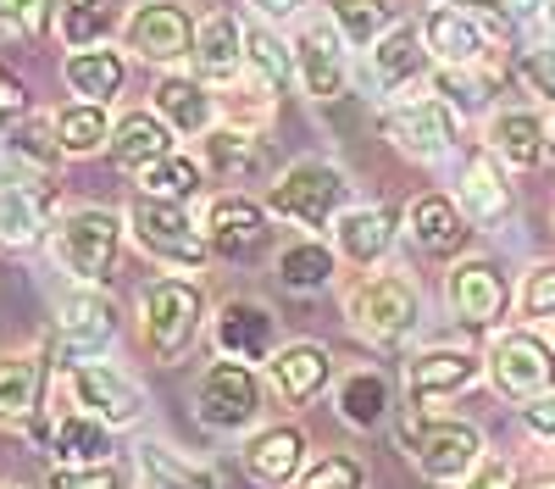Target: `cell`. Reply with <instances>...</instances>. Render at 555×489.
<instances>
[{
	"label": "cell",
	"instance_id": "58",
	"mask_svg": "<svg viewBox=\"0 0 555 489\" xmlns=\"http://www.w3.org/2000/svg\"><path fill=\"white\" fill-rule=\"evenodd\" d=\"M550 339H555V329H550Z\"/></svg>",
	"mask_w": 555,
	"mask_h": 489
},
{
	"label": "cell",
	"instance_id": "55",
	"mask_svg": "<svg viewBox=\"0 0 555 489\" xmlns=\"http://www.w3.org/2000/svg\"><path fill=\"white\" fill-rule=\"evenodd\" d=\"M544 23H550V28H555V0H550V7H544Z\"/></svg>",
	"mask_w": 555,
	"mask_h": 489
},
{
	"label": "cell",
	"instance_id": "53",
	"mask_svg": "<svg viewBox=\"0 0 555 489\" xmlns=\"http://www.w3.org/2000/svg\"><path fill=\"white\" fill-rule=\"evenodd\" d=\"M528 489H555V473H544V478H533Z\"/></svg>",
	"mask_w": 555,
	"mask_h": 489
},
{
	"label": "cell",
	"instance_id": "46",
	"mask_svg": "<svg viewBox=\"0 0 555 489\" xmlns=\"http://www.w3.org/2000/svg\"><path fill=\"white\" fill-rule=\"evenodd\" d=\"M517 78H522L528 95L555 106V44H528V51L517 56Z\"/></svg>",
	"mask_w": 555,
	"mask_h": 489
},
{
	"label": "cell",
	"instance_id": "29",
	"mask_svg": "<svg viewBox=\"0 0 555 489\" xmlns=\"http://www.w3.org/2000/svg\"><path fill=\"white\" fill-rule=\"evenodd\" d=\"M190 67L206 83H240V73H245V23H240V12H206L201 17Z\"/></svg>",
	"mask_w": 555,
	"mask_h": 489
},
{
	"label": "cell",
	"instance_id": "23",
	"mask_svg": "<svg viewBox=\"0 0 555 489\" xmlns=\"http://www.w3.org/2000/svg\"><path fill=\"white\" fill-rule=\"evenodd\" d=\"M395 222H400L395 206H345L334 217V250H339V261L373 273V267L389 256V245H395Z\"/></svg>",
	"mask_w": 555,
	"mask_h": 489
},
{
	"label": "cell",
	"instance_id": "25",
	"mask_svg": "<svg viewBox=\"0 0 555 489\" xmlns=\"http://www.w3.org/2000/svg\"><path fill=\"white\" fill-rule=\"evenodd\" d=\"M156 112L178 140H201L217 128V95L201 73H162L156 83Z\"/></svg>",
	"mask_w": 555,
	"mask_h": 489
},
{
	"label": "cell",
	"instance_id": "35",
	"mask_svg": "<svg viewBox=\"0 0 555 489\" xmlns=\"http://www.w3.org/2000/svg\"><path fill=\"white\" fill-rule=\"evenodd\" d=\"M339 273V250L334 245H322L317 234L306 240H289L284 250H278V284L295 289V295H317V289H328Z\"/></svg>",
	"mask_w": 555,
	"mask_h": 489
},
{
	"label": "cell",
	"instance_id": "49",
	"mask_svg": "<svg viewBox=\"0 0 555 489\" xmlns=\"http://www.w3.org/2000/svg\"><path fill=\"white\" fill-rule=\"evenodd\" d=\"M461 489H522V484H517V467L505 456H483L467 478H461Z\"/></svg>",
	"mask_w": 555,
	"mask_h": 489
},
{
	"label": "cell",
	"instance_id": "21",
	"mask_svg": "<svg viewBox=\"0 0 555 489\" xmlns=\"http://www.w3.org/2000/svg\"><path fill=\"white\" fill-rule=\"evenodd\" d=\"M455 206L467 211L473 229H489V222H500L505 211H512V178H505V162H500L489 145L467 151V162H461Z\"/></svg>",
	"mask_w": 555,
	"mask_h": 489
},
{
	"label": "cell",
	"instance_id": "34",
	"mask_svg": "<svg viewBox=\"0 0 555 489\" xmlns=\"http://www.w3.org/2000/svg\"><path fill=\"white\" fill-rule=\"evenodd\" d=\"M51 217H56V201H44L39 190H23V184H0V250L39 245Z\"/></svg>",
	"mask_w": 555,
	"mask_h": 489
},
{
	"label": "cell",
	"instance_id": "3",
	"mask_svg": "<svg viewBox=\"0 0 555 489\" xmlns=\"http://www.w3.org/2000/svg\"><path fill=\"white\" fill-rule=\"evenodd\" d=\"M122 240H128V217L106 206H73L51 229V256L73 284H112L122 261Z\"/></svg>",
	"mask_w": 555,
	"mask_h": 489
},
{
	"label": "cell",
	"instance_id": "4",
	"mask_svg": "<svg viewBox=\"0 0 555 489\" xmlns=\"http://www.w3.org/2000/svg\"><path fill=\"white\" fill-rule=\"evenodd\" d=\"M400 445L405 456L416 462V473L434 478V484H461L489 451H483V434L478 423H461V417H428L423 407H405L400 417Z\"/></svg>",
	"mask_w": 555,
	"mask_h": 489
},
{
	"label": "cell",
	"instance_id": "20",
	"mask_svg": "<svg viewBox=\"0 0 555 489\" xmlns=\"http://www.w3.org/2000/svg\"><path fill=\"white\" fill-rule=\"evenodd\" d=\"M267 373H272V389L284 407H311V400L334 384V356L317 339H289V345L272 350Z\"/></svg>",
	"mask_w": 555,
	"mask_h": 489
},
{
	"label": "cell",
	"instance_id": "44",
	"mask_svg": "<svg viewBox=\"0 0 555 489\" xmlns=\"http://www.w3.org/2000/svg\"><path fill=\"white\" fill-rule=\"evenodd\" d=\"M295 489H366V467L350 451H328L322 462H306Z\"/></svg>",
	"mask_w": 555,
	"mask_h": 489
},
{
	"label": "cell",
	"instance_id": "10",
	"mask_svg": "<svg viewBox=\"0 0 555 489\" xmlns=\"http://www.w3.org/2000/svg\"><path fill=\"white\" fill-rule=\"evenodd\" d=\"M195 412L211 434H245L261 417V378L250 362H234V356H217V362L201 373L195 389Z\"/></svg>",
	"mask_w": 555,
	"mask_h": 489
},
{
	"label": "cell",
	"instance_id": "48",
	"mask_svg": "<svg viewBox=\"0 0 555 489\" xmlns=\"http://www.w3.org/2000/svg\"><path fill=\"white\" fill-rule=\"evenodd\" d=\"M522 428H528L539 445H550V451H555V389L522 400Z\"/></svg>",
	"mask_w": 555,
	"mask_h": 489
},
{
	"label": "cell",
	"instance_id": "36",
	"mask_svg": "<svg viewBox=\"0 0 555 489\" xmlns=\"http://www.w3.org/2000/svg\"><path fill=\"white\" fill-rule=\"evenodd\" d=\"M112 423L101 417H89V412H62L51 423V434H44V445H51V456L56 462H112Z\"/></svg>",
	"mask_w": 555,
	"mask_h": 489
},
{
	"label": "cell",
	"instance_id": "57",
	"mask_svg": "<svg viewBox=\"0 0 555 489\" xmlns=\"http://www.w3.org/2000/svg\"><path fill=\"white\" fill-rule=\"evenodd\" d=\"M0 489H17V484H0Z\"/></svg>",
	"mask_w": 555,
	"mask_h": 489
},
{
	"label": "cell",
	"instance_id": "14",
	"mask_svg": "<svg viewBox=\"0 0 555 489\" xmlns=\"http://www.w3.org/2000/svg\"><path fill=\"white\" fill-rule=\"evenodd\" d=\"M201 222H206L211 256H222V261H256L272 245V211H267V201H256L245 190L211 195Z\"/></svg>",
	"mask_w": 555,
	"mask_h": 489
},
{
	"label": "cell",
	"instance_id": "39",
	"mask_svg": "<svg viewBox=\"0 0 555 489\" xmlns=\"http://www.w3.org/2000/svg\"><path fill=\"white\" fill-rule=\"evenodd\" d=\"M206 162L201 156H183V151H172V156H162V162H151L145 172H139V184H145L151 195H167V201H183V206H195L201 195H206Z\"/></svg>",
	"mask_w": 555,
	"mask_h": 489
},
{
	"label": "cell",
	"instance_id": "47",
	"mask_svg": "<svg viewBox=\"0 0 555 489\" xmlns=\"http://www.w3.org/2000/svg\"><path fill=\"white\" fill-rule=\"evenodd\" d=\"M0 23L17 34H44L56 23V0H0Z\"/></svg>",
	"mask_w": 555,
	"mask_h": 489
},
{
	"label": "cell",
	"instance_id": "28",
	"mask_svg": "<svg viewBox=\"0 0 555 489\" xmlns=\"http://www.w3.org/2000/svg\"><path fill=\"white\" fill-rule=\"evenodd\" d=\"M201 162L211 178L222 184H250V178L267 172V145L256 128H240V123H217L211 133H201Z\"/></svg>",
	"mask_w": 555,
	"mask_h": 489
},
{
	"label": "cell",
	"instance_id": "11",
	"mask_svg": "<svg viewBox=\"0 0 555 489\" xmlns=\"http://www.w3.org/2000/svg\"><path fill=\"white\" fill-rule=\"evenodd\" d=\"M67 400L78 412L101 417L112 428H133L139 417H145V389H139L122 368L101 362V356H83V362H67Z\"/></svg>",
	"mask_w": 555,
	"mask_h": 489
},
{
	"label": "cell",
	"instance_id": "27",
	"mask_svg": "<svg viewBox=\"0 0 555 489\" xmlns=\"http://www.w3.org/2000/svg\"><path fill=\"white\" fill-rule=\"evenodd\" d=\"M178 151V133L162 123V112L151 106V112H122L117 123H112V140H106V156H112V167H122V172H145L151 162H162V156H172Z\"/></svg>",
	"mask_w": 555,
	"mask_h": 489
},
{
	"label": "cell",
	"instance_id": "52",
	"mask_svg": "<svg viewBox=\"0 0 555 489\" xmlns=\"http://www.w3.org/2000/svg\"><path fill=\"white\" fill-rule=\"evenodd\" d=\"M500 7H505V12H512V17H517V28H522L528 17H539V12L550 7V0H500Z\"/></svg>",
	"mask_w": 555,
	"mask_h": 489
},
{
	"label": "cell",
	"instance_id": "40",
	"mask_svg": "<svg viewBox=\"0 0 555 489\" xmlns=\"http://www.w3.org/2000/svg\"><path fill=\"white\" fill-rule=\"evenodd\" d=\"M328 17L345 34L350 51H373V44L395 28V7H389V0H328Z\"/></svg>",
	"mask_w": 555,
	"mask_h": 489
},
{
	"label": "cell",
	"instance_id": "13",
	"mask_svg": "<svg viewBox=\"0 0 555 489\" xmlns=\"http://www.w3.org/2000/svg\"><path fill=\"white\" fill-rule=\"evenodd\" d=\"M122 329V311L101 284H78L56 306V350L62 362H83V356H106Z\"/></svg>",
	"mask_w": 555,
	"mask_h": 489
},
{
	"label": "cell",
	"instance_id": "16",
	"mask_svg": "<svg viewBox=\"0 0 555 489\" xmlns=\"http://www.w3.org/2000/svg\"><path fill=\"white\" fill-rule=\"evenodd\" d=\"M211 345H217V356H234V362L261 368V362H272V350H278V318L261 300L234 295V300H222L211 311Z\"/></svg>",
	"mask_w": 555,
	"mask_h": 489
},
{
	"label": "cell",
	"instance_id": "9",
	"mask_svg": "<svg viewBox=\"0 0 555 489\" xmlns=\"http://www.w3.org/2000/svg\"><path fill=\"white\" fill-rule=\"evenodd\" d=\"M384 133L411 162H444L461 140V112L444 106L439 95H400L384 106Z\"/></svg>",
	"mask_w": 555,
	"mask_h": 489
},
{
	"label": "cell",
	"instance_id": "7",
	"mask_svg": "<svg viewBox=\"0 0 555 489\" xmlns=\"http://www.w3.org/2000/svg\"><path fill=\"white\" fill-rule=\"evenodd\" d=\"M483 378L494 384L500 400H517V407L555 389V339L533 329H500L494 345L483 350Z\"/></svg>",
	"mask_w": 555,
	"mask_h": 489
},
{
	"label": "cell",
	"instance_id": "18",
	"mask_svg": "<svg viewBox=\"0 0 555 489\" xmlns=\"http://www.w3.org/2000/svg\"><path fill=\"white\" fill-rule=\"evenodd\" d=\"M44 389H51V356H44V350H12V356H0V423H7V428L51 434V428L39 423Z\"/></svg>",
	"mask_w": 555,
	"mask_h": 489
},
{
	"label": "cell",
	"instance_id": "2",
	"mask_svg": "<svg viewBox=\"0 0 555 489\" xmlns=\"http://www.w3.org/2000/svg\"><path fill=\"white\" fill-rule=\"evenodd\" d=\"M128 234L133 245L145 250L151 261L172 267V273H201V267L211 261V240H206V222L183 206V201H167V195H151L139 190L128 201Z\"/></svg>",
	"mask_w": 555,
	"mask_h": 489
},
{
	"label": "cell",
	"instance_id": "31",
	"mask_svg": "<svg viewBox=\"0 0 555 489\" xmlns=\"http://www.w3.org/2000/svg\"><path fill=\"white\" fill-rule=\"evenodd\" d=\"M483 145H489L505 167L528 172V167H539V162L550 156V133H544V117H539V112L512 106V112H494V117H489Z\"/></svg>",
	"mask_w": 555,
	"mask_h": 489
},
{
	"label": "cell",
	"instance_id": "17",
	"mask_svg": "<svg viewBox=\"0 0 555 489\" xmlns=\"http://www.w3.org/2000/svg\"><path fill=\"white\" fill-rule=\"evenodd\" d=\"M295 78H300V89L311 101H339L345 95V83H350V67H345V34L334 28V17L328 23H306L295 39Z\"/></svg>",
	"mask_w": 555,
	"mask_h": 489
},
{
	"label": "cell",
	"instance_id": "12",
	"mask_svg": "<svg viewBox=\"0 0 555 489\" xmlns=\"http://www.w3.org/2000/svg\"><path fill=\"white\" fill-rule=\"evenodd\" d=\"M444 300H450V318L461 329H500L505 311L517 306L512 279H505L500 261H489V256H461L444 273Z\"/></svg>",
	"mask_w": 555,
	"mask_h": 489
},
{
	"label": "cell",
	"instance_id": "54",
	"mask_svg": "<svg viewBox=\"0 0 555 489\" xmlns=\"http://www.w3.org/2000/svg\"><path fill=\"white\" fill-rule=\"evenodd\" d=\"M544 133H550V156H555V112H550V123H544Z\"/></svg>",
	"mask_w": 555,
	"mask_h": 489
},
{
	"label": "cell",
	"instance_id": "38",
	"mask_svg": "<svg viewBox=\"0 0 555 489\" xmlns=\"http://www.w3.org/2000/svg\"><path fill=\"white\" fill-rule=\"evenodd\" d=\"M51 123H56V145L67 156H95L112 140V117H106L101 101H67Z\"/></svg>",
	"mask_w": 555,
	"mask_h": 489
},
{
	"label": "cell",
	"instance_id": "43",
	"mask_svg": "<svg viewBox=\"0 0 555 489\" xmlns=\"http://www.w3.org/2000/svg\"><path fill=\"white\" fill-rule=\"evenodd\" d=\"M517 318L522 323H555V256L533 261L517 284Z\"/></svg>",
	"mask_w": 555,
	"mask_h": 489
},
{
	"label": "cell",
	"instance_id": "8",
	"mask_svg": "<svg viewBox=\"0 0 555 489\" xmlns=\"http://www.w3.org/2000/svg\"><path fill=\"white\" fill-rule=\"evenodd\" d=\"M195 34H201V17H190L183 0H139L122 17V51H133L151 67H178L195 56Z\"/></svg>",
	"mask_w": 555,
	"mask_h": 489
},
{
	"label": "cell",
	"instance_id": "6",
	"mask_svg": "<svg viewBox=\"0 0 555 489\" xmlns=\"http://www.w3.org/2000/svg\"><path fill=\"white\" fill-rule=\"evenodd\" d=\"M345 323L366 345H400L423 323V289L400 273H366L345 289Z\"/></svg>",
	"mask_w": 555,
	"mask_h": 489
},
{
	"label": "cell",
	"instance_id": "51",
	"mask_svg": "<svg viewBox=\"0 0 555 489\" xmlns=\"http://www.w3.org/2000/svg\"><path fill=\"white\" fill-rule=\"evenodd\" d=\"M250 7H256V12L267 17V23H289V17H295V12L306 7V0H250Z\"/></svg>",
	"mask_w": 555,
	"mask_h": 489
},
{
	"label": "cell",
	"instance_id": "50",
	"mask_svg": "<svg viewBox=\"0 0 555 489\" xmlns=\"http://www.w3.org/2000/svg\"><path fill=\"white\" fill-rule=\"evenodd\" d=\"M23 112H28V89H23V78H12L7 67H0V117L17 123Z\"/></svg>",
	"mask_w": 555,
	"mask_h": 489
},
{
	"label": "cell",
	"instance_id": "26",
	"mask_svg": "<svg viewBox=\"0 0 555 489\" xmlns=\"http://www.w3.org/2000/svg\"><path fill=\"white\" fill-rule=\"evenodd\" d=\"M423 39H428V51H434L439 67H478V62L489 56L483 23H478L467 7H450V0H444V7H428Z\"/></svg>",
	"mask_w": 555,
	"mask_h": 489
},
{
	"label": "cell",
	"instance_id": "1",
	"mask_svg": "<svg viewBox=\"0 0 555 489\" xmlns=\"http://www.w3.org/2000/svg\"><path fill=\"white\" fill-rule=\"evenodd\" d=\"M211 323V306L195 273H162L139 295V339L156 368H178Z\"/></svg>",
	"mask_w": 555,
	"mask_h": 489
},
{
	"label": "cell",
	"instance_id": "22",
	"mask_svg": "<svg viewBox=\"0 0 555 489\" xmlns=\"http://www.w3.org/2000/svg\"><path fill=\"white\" fill-rule=\"evenodd\" d=\"M405 234H411V245L423 256L450 261V256H461V245L473 240V222H467V211L455 206V195H416L405 206Z\"/></svg>",
	"mask_w": 555,
	"mask_h": 489
},
{
	"label": "cell",
	"instance_id": "41",
	"mask_svg": "<svg viewBox=\"0 0 555 489\" xmlns=\"http://www.w3.org/2000/svg\"><path fill=\"white\" fill-rule=\"evenodd\" d=\"M56 34H62L67 51L106 44V34H112V0H56Z\"/></svg>",
	"mask_w": 555,
	"mask_h": 489
},
{
	"label": "cell",
	"instance_id": "42",
	"mask_svg": "<svg viewBox=\"0 0 555 489\" xmlns=\"http://www.w3.org/2000/svg\"><path fill=\"white\" fill-rule=\"evenodd\" d=\"M434 95L444 106H455L461 117H473L494 95V73H483V62L478 67H434Z\"/></svg>",
	"mask_w": 555,
	"mask_h": 489
},
{
	"label": "cell",
	"instance_id": "56",
	"mask_svg": "<svg viewBox=\"0 0 555 489\" xmlns=\"http://www.w3.org/2000/svg\"><path fill=\"white\" fill-rule=\"evenodd\" d=\"M416 7H444V0H416Z\"/></svg>",
	"mask_w": 555,
	"mask_h": 489
},
{
	"label": "cell",
	"instance_id": "30",
	"mask_svg": "<svg viewBox=\"0 0 555 489\" xmlns=\"http://www.w3.org/2000/svg\"><path fill=\"white\" fill-rule=\"evenodd\" d=\"M62 78H67V89H73L78 101L112 106L122 95V83H128V56L112 51V44H83V51H67Z\"/></svg>",
	"mask_w": 555,
	"mask_h": 489
},
{
	"label": "cell",
	"instance_id": "45",
	"mask_svg": "<svg viewBox=\"0 0 555 489\" xmlns=\"http://www.w3.org/2000/svg\"><path fill=\"white\" fill-rule=\"evenodd\" d=\"M44 489H128L117 462H51Z\"/></svg>",
	"mask_w": 555,
	"mask_h": 489
},
{
	"label": "cell",
	"instance_id": "33",
	"mask_svg": "<svg viewBox=\"0 0 555 489\" xmlns=\"http://www.w3.org/2000/svg\"><path fill=\"white\" fill-rule=\"evenodd\" d=\"M289 78H295V44H284L272 28L245 23V73H240V83L256 89V95H267V101H278Z\"/></svg>",
	"mask_w": 555,
	"mask_h": 489
},
{
	"label": "cell",
	"instance_id": "24",
	"mask_svg": "<svg viewBox=\"0 0 555 489\" xmlns=\"http://www.w3.org/2000/svg\"><path fill=\"white\" fill-rule=\"evenodd\" d=\"M366 56H373V78H378V89H384L389 101H400L416 78H428V73H434L428 39H423V28H411V23H395Z\"/></svg>",
	"mask_w": 555,
	"mask_h": 489
},
{
	"label": "cell",
	"instance_id": "32",
	"mask_svg": "<svg viewBox=\"0 0 555 489\" xmlns=\"http://www.w3.org/2000/svg\"><path fill=\"white\" fill-rule=\"evenodd\" d=\"M133 473H139V489H217V473L206 462L178 456L167 439H139Z\"/></svg>",
	"mask_w": 555,
	"mask_h": 489
},
{
	"label": "cell",
	"instance_id": "37",
	"mask_svg": "<svg viewBox=\"0 0 555 489\" xmlns=\"http://www.w3.org/2000/svg\"><path fill=\"white\" fill-rule=\"evenodd\" d=\"M334 407H339V417L350 428H378L389 417V407H395V389H389V378L378 368H356V373L339 378Z\"/></svg>",
	"mask_w": 555,
	"mask_h": 489
},
{
	"label": "cell",
	"instance_id": "15",
	"mask_svg": "<svg viewBox=\"0 0 555 489\" xmlns=\"http://www.w3.org/2000/svg\"><path fill=\"white\" fill-rule=\"evenodd\" d=\"M483 378V356L467 345H434V350H416L405 362V395L416 407H439V400L467 395Z\"/></svg>",
	"mask_w": 555,
	"mask_h": 489
},
{
	"label": "cell",
	"instance_id": "19",
	"mask_svg": "<svg viewBox=\"0 0 555 489\" xmlns=\"http://www.w3.org/2000/svg\"><path fill=\"white\" fill-rule=\"evenodd\" d=\"M311 451V439H306V428L300 423H267V428H256L250 439H245V473L256 478V484H267V489H289V484H300V473H306V456Z\"/></svg>",
	"mask_w": 555,
	"mask_h": 489
},
{
	"label": "cell",
	"instance_id": "5",
	"mask_svg": "<svg viewBox=\"0 0 555 489\" xmlns=\"http://www.w3.org/2000/svg\"><path fill=\"white\" fill-rule=\"evenodd\" d=\"M345 206H350V178L345 167L322 162V156L289 162L267 190V211L278 222H295V229H334V217Z\"/></svg>",
	"mask_w": 555,
	"mask_h": 489
}]
</instances>
